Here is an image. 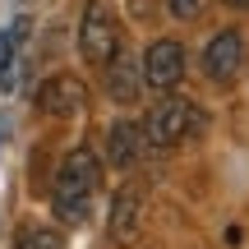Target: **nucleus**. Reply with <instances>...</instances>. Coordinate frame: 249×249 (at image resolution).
<instances>
[{
    "label": "nucleus",
    "mask_w": 249,
    "mask_h": 249,
    "mask_svg": "<svg viewBox=\"0 0 249 249\" xmlns=\"http://www.w3.org/2000/svg\"><path fill=\"white\" fill-rule=\"evenodd\" d=\"M198 129H203V111H198L189 97H180V92H161V102L143 116V139H148V148H157V152L194 139Z\"/></svg>",
    "instance_id": "f03ea898"
},
{
    "label": "nucleus",
    "mask_w": 249,
    "mask_h": 249,
    "mask_svg": "<svg viewBox=\"0 0 249 249\" xmlns=\"http://www.w3.org/2000/svg\"><path fill=\"white\" fill-rule=\"evenodd\" d=\"M245 33L240 28H222V33H213L208 37V46H203V55H198V65H203V79L208 83H235L240 79V70H245Z\"/></svg>",
    "instance_id": "20e7f679"
},
{
    "label": "nucleus",
    "mask_w": 249,
    "mask_h": 249,
    "mask_svg": "<svg viewBox=\"0 0 249 249\" xmlns=\"http://www.w3.org/2000/svg\"><path fill=\"white\" fill-rule=\"evenodd\" d=\"M124 37H120V18L107 0H88L83 5V18H79V55L97 70H107L111 60L120 55Z\"/></svg>",
    "instance_id": "7ed1b4c3"
},
{
    "label": "nucleus",
    "mask_w": 249,
    "mask_h": 249,
    "mask_svg": "<svg viewBox=\"0 0 249 249\" xmlns=\"http://www.w3.org/2000/svg\"><path fill=\"white\" fill-rule=\"evenodd\" d=\"M88 107V83L79 74H51V79L37 88V111L42 116H79Z\"/></svg>",
    "instance_id": "423d86ee"
},
{
    "label": "nucleus",
    "mask_w": 249,
    "mask_h": 249,
    "mask_svg": "<svg viewBox=\"0 0 249 249\" xmlns=\"http://www.w3.org/2000/svg\"><path fill=\"white\" fill-rule=\"evenodd\" d=\"M185 46L176 42V37H157V42L143 51V60H139V70H143V88H152V92H176L180 88V79H185Z\"/></svg>",
    "instance_id": "39448f33"
},
{
    "label": "nucleus",
    "mask_w": 249,
    "mask_h": 249,
    "mask_svg": "<svg viewBox=\"0 0 249 249\" xmlns=\"http://www.w3.org/2000/svg\"><path fill=\"white\" fill-rule=\"evenodd\" d=\"M139 88H143V70L124 55V46H120V55L107 65V92L116 102H134V97H139Z\"/></svg>",
    "instance_id": "1a4fd4ad"
},
{
    "label": "nucleus",
    "mask_w": 249,
    "mask_h": 249,
    "mask_svg": "<svg viewBox=\"0 0 249 249\" xmlns=\"http://www.w3.org/2000/svg\"><path fill=\"white\" fill-rule=\"evenodd\" d=\"M14 249H65V235L51 231V226H23Z\"/></svg>",
    "instance_id": "9d476101"
},
{
    "label": "nucleus",
    "mask_w": 249,
    "mask_h": 249,
    "mask_svg": "<svg viewBox=\"0 0 249 249\" xmlns=\"http://www.w3.org/2000/svg\"><path fill=\"white\" fill-rule=\"evenodd\" d=\"M226 5H231V9H245V5H249V0H226Z\"/></svg>",
    "instance_id": "f8f14e48"
},
{
    "label": "nucleus",
    "mask_w": 249,
    "mask_h": 249,
    "mask_svg": "<svg viewBox=\"0 0 249 249\" xmlns=\"http://www.w3.org/2000/svg\"><path fill=\"white\" fill-rule=\"evenodd\" d=\"M166 5H171V14H176V18H194L203 0H166Z\"/></svg>",
    "instance_id": "9b49d317"
},
{
    "label": "nucleus",
    "mask_w": 249,
    "mask_h": 249,
    "mask_svg": "<svg viewBox=\"0 0 249 249\" xmlns=\"http://www.w3.org/2000/svg\"><path fill=\"white\" fill-rule=\"evenodd\" d=\"M148 152V139H143V120H129V116H120L116 124L107 129V161L116 171H129L134 161Z\"/></svg>",
    "instance_id": "6e6552de"
},
{
    "label": "nucleus",
    "mask_w": 249,
    "mask_h": 249,
    "mask_svg": "<svg viewBox=\"0 0 249 249\" xmlns=\"http://www.w3.org/2000/svg\"><path fill=\"white\" fill-rule=\"evenodd\" d=\"M97 189H102V157L92 148H70L65 161L55 166V180H51V208H55V217H60L65 226L88 222Z\"/></svg>",
    "instance_id": "f257e3e1"
},
{
    "label": "nucleus",
    "mask_w": 249,
    "mask_h": 249,
    "mask_svg": "<svg viewBox=\"0 0 249 249\" xmlns=\"http://www.w3.org/2000/svg\"><path fill=\"white\" fill-rule=\"evenodd\" d=\"M143 231V189L139 185H120L111 198V217H107V235L116 245H134Z\"/></svg>",
    "instance_id": "0eeeda50"
}]
</instances>
